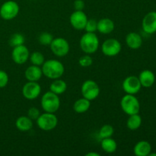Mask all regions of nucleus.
<instances>
[{
	"label": "nucleus",
	"instance_id": "obj_1",
	"mask_svg": "<svg viewBox=\"0 0 156 156\" xmlns=\"http://www.w3.org/2000/svg\"><path fill=\"white\" fill-rule=\"evenodd\" d=\"M43 75L48 79H56L62 77L65 72L64 65L57 59H48L42 66Z\"/></svg>",
	"mask_w": 156,
	"mask_h": 156
},
{
	"label": "nucleus",
	"instance_id": "obj_2",
	"mask_svg": "<svg viewBox=\"0 0 156 156\" xmlns=\"http://www.w3.org/2000/svg\"><path fill=\"white\" fill-rule=\"evenodd\" d=\"M80 48L85 54H93L98 50L100 41L95 33L86 32L81 37L79 41Z\"/></svg>",
	"mask_w": 156,
	"mask_h": 156
},
{
	"label": "nucleus",
	"instance_id": "obj_3",
	"mask_svg": "<svg viewBox=\"0 0 156 156\" xmlns=\"http://www.w3.org/2000/svg\"><path fill=\"white\" fill-rule=\"evenodd\" d=\"M41 108L45 112L55 114L60 107V99L58 94L49 91L41 97Z\"/></svg>",
	"mask_w": 156,
	"mask_h": 156
},
{
	"label": "nucleus",
	"instance_id": "obj_4",
	"mask_svg": "<svg viewBox=\"0 0 156 156\" xmlns=\"http://www.w3.org/2000/svg\"><path fill=\"white\" fill-rule=\"evenodd\" d=\"M120 107L123 112L127 115L139 114L140 111V103L134 94H126L120 101Z\"/></svg>",
	"mask_w": 156,
	"mask_h": 156
},
{
	"label": "nucleus",
	"instance_id": "obj_5",
	"mask_svg": "<svg viewBox=\"0 0 156 156\" xmlns=\"http://www.w3.org/2000/svg\"><path fill=\"white\" fill-rule=\"evenodd\" d=\"M37 125L44 131H50L54 129L58 124V118L53 113L44 112L41 114L36 120Z\"/></svg>",
	"mask_w": 156,
	"mask_h": 156
},
{
	"label": "nucleus",
	"instance_id": "obj_6",
	"mask_svg": "<svg viewBox=\"0 0 156 156\" xmlns=\"http://www.w3.org/2000/svg\"><path fill=\"white\" fill-rule=\"evenodd\" d=\"M81 93L82 97L91 101L99 96L100 88L95 81L88 79L82 83L81 87Z\"/></svg>",
	"mask_w": 156,
	"mask_h": 156
},
{
	"label": "nucleus",
	"instance_id": "obj_7",
	"mask_svg": "<svg viewBox=\"0 0 156 156\" xmlns=\"http://www.w3.org/2000/svg\"><path fill=\"white\" fill-rule=\"evenodd\" d=\"M20 8L18 3L15 1H6L0 7V16L2 19L9 21L18 16Z\"/></svg>",
	"mask_w": 156,
	"mask_h": 156
},
{
	"label": "nucleus",
	"instance_id": "obj_8",
	"mask_svg": "<svg viewBox=\"0 0 156 156\" xmlns=\"http://www.w3.org/2000/svg\"><path fill=\"white\" fill-rule=\"evenodd\" d=\"M50 47L52 53L58 57H63L66 56L70 50L69 44L67 40L63 37L53 38Z\"/></svg>",
	"mask_w": 156,
	"mask_h": 156
},
{
	"label": "nucleus",
	"instance_id": "obj_9",
	"mask_svg": "<svg viewBox=\"0 0 156 156\" xmlns=\"http://www.w3.org/2000/svg\"><path fill=\"white\" fill-rule=\"evenodd\" d=\"M122 46L120 41L115 38H109L105 41L101 46V51L104 55L109 57L116 56L120 53Z\"/></svg>",
	"mask_w": 156,
	"mask_h": 156
},
{
	"label": "nucleus",
	"instance_id": "obj_10",
	"mask_svg": "<svg viewBox=\"0 0 156 156\" xmlns=\"http://www.w3.org/2000/svg\"><path fill=\"white\" fill-rule=\"evenodd\" d=\"M122 88L126 94H136L141 90L142 85L137 76H129L123 80Z\"/></svg>",
	"mask_w": 156,
	"mask_h": 156
},
{
	"label": "nucleus",
	"instance_id": "obj_11",
	"mask_svg": "<svg viewBox=\"0 0 156 156\" xmlns=\"http://www.w3.org/2000/svg\"><path fill=\"white\" fill-rule=\"evenodd\" d=\"M41 93V87L37 82H29L24 85L22 88V94L27 100H34L37 98Z\"/></svg>",
	"mask_w": 156,
	"mask_h": 156
},
{
	"label": "nucleus",
	"instance_id": "obj_12",
	"mask_svg": "<svg viewBox=\"0 0 156 156\" xmlns=\"http://www.w3.org/2000/svg\"><path fill=\"white\" fill-rule=\"evenodd\" d=\"M30 52L27 47L24 44L13 47L12 52V58L14 62L18 65H22L29 59Z\"/></svg>",
	"mask_w": 156,
	"mask_h": 156
},
{
	"label": "nucleus",
	"instance_id": "obj_13",
	"mask_svg": "<svg viewBox=\"0 0 156 156\" xmlns=\"http://www.w3.org/2000/svg\"><path fill=\"white\" fill-rule=\"evenodd\" d=\"M88 17L83 11H75L69 17V22L72 27L77 30H85Z\"/></svg>",
	"mask_w": 156,
	"mask_h": 156
},
{
	"label": "nucleus",
	"instance_id": "obj_14",
	"mask_svg": "<svg viewBox=\"0 0 156 156\" xmlns=\"http://www.w3.org/2000/svg\"><path fill=\"white\" fill-rule=\"evenodd\" d=\"M143 31L147 34H152L156 32V12H150L146 14L142 21Z\"/></svg>",
	"mask_w": 156,
	"mask_h": 156
},
{
	"label": "nucleus",
	"instance_id": "obj_15",
	"mask_svg": "<svg viewBox=\"0 0 156 156\" xmlns=\"http://www.w3.org/2000/svg\"><path fill=\"white\" fill-rule=\"evenodd\" d=\"M43 76L41 67L35 65L29 66L24 72V76L29 82H38Z\"/></svg>",
	"mask_w": 156,
	"mask_h": 156
},
{
	"label": "nucleus",
	"instance_id": "obj_16",
	"mask_svg": "<svg viewBox=\"0 0 156 156\" xmlns=\"http://www.w3.org/2000/svg\"><path fill=\"white\" fill-rule=\"evenodd\" d=\"M115 28V24L111 18H105L98 21L97 30L102 34H109L112 33Z\"/></svg>",
	"mask_w": 156,
	"mask_h": 156
},
{
	"label": "nucleus",
	"instance_id": "obj_17",
	"mask_svg": "<svg viewBox=\"0 0 156 156\" xmlns=\"http://www.w3.org/2000/svg\"><path fill=\"white\" fill-rule=\"evenodd\" d=\"M138 78L142 87L144 88H150L155 82V74L153 72L149 69H145L142 71Z\"/></svg>",
	"mask_w": 156,
	"mask_h": 156
},
{
	"label": "nucleus",
	"instance_id": "obj_18",
	"mask_svg": "<svg viewBox=\"0 0 156 156\" xmlns=\"http://www.w3.org/2000/svg\"><path fill=\"white\" fill-rule=\"evenodd\" d=\"M126 44L129 48L137 50L142 47L143 38L136 32H129L126 37Z\"/></svg>",
	"mask_w": 156,
	"mask_h": 156
},
{
	"label": "nucleus",
	"instance_id": "obj_19",
	"mask_svg": "<svg viewBox=\"0 0 156 156\" xmlns=\"http://www.w3.org/2000/svg\"><path fill=\"white\" fill-rule=\"evenodd\" d=\"M152 152V146L148 141L142 140L135 145L133 152L136 156H148Z\"/></svg>",
	"mask_w": 156,
	"mask_h": 156
},
{
	"label": "nucleus",
	"instance_id": "obj_20",
	"mask_svg": "<svg viewBox=\"0 0 156 156\" xmlns=\"http://www.w3.org/2000/svg\"><path fill=\"white\" fill-rule=\"evenodd\" d=\"M33 120L27 116H21L15 121V126L21 132H27L33 127Z\"/></svg>",
	"mask_w": 156,
	"mask_h": 156
},
{
	"label": "nucleus",
	"instance_id": "obj_21",
	"mask_svg": "<svg viewBox=\"0 0 156 156\" xmlns=\"http://www.w3.org/2000/svg\"><path fill=\"white\" fill-rule=\"evenodd\" d=\"M91 107V101L82 97L75 101L73 105V110L77 114H84L89 110Z\"/></svg>",
	"mask_w": 156,
	"mask_h": 156
},
{
	"label": "nucleus",
	"instance_id": "obj_22",
	"mask_svg": "<svg viewBox=\"0 0 156 156\" xmlns=\"http://www.w3.org/2000/svg\"><path fill=\"white\" fill-rule=\"evenodd\" d=\"M67 89V84L64 80L59 79H53V82H51L50 85V91L52 92L55 93V94H62L66 91Z\"/></svg>",
	"mask_w": 156,
	"mask_h": 156
},
{
	"label": "nucleus",
	"instance_id": "obj_23",
	"mask_svg": "<svg viewBox=\"0 0 156 156\" xmlns=\"http://www.w3.org/2000/svg\"><path fill=\"white\" fill-rule=\"evenodd\" d=\"M101 146L102 149L105 152L109 154L115 152L117 149V142L114 139L111 138V137L102 139L101 143Z\"/></svg>",
	"mask_w": 156,
	"mask_h": 156
},
{
	"label": "nucleus",
	"instance_id": "obj_24",
	"mask_svg": "<svg viewBox=\"0 0 156 156\" xmlns=\"http://www.w3.org/2000/svg\"><path fill=\"white\" fill-rule=\"evenodd\" d=\"M142 125V117L139 114L129 115L126 120V126L130 130H136Z\"/></svg>",
	"mask_w": 156,
	"mask_h": 156
},
{
	"label": "nucleus",
	"instance_id": "obj_25",
	"mask_svg": "<svg viewBox=\"0 0 156 156\" xmlns=\"http://www.w3.org/2000/svg\"><path fill=\"white\" fill-rule=\"evenodd\" d=\"M114 133V129L111 125L105 124L100 128L98 131V137L102 140V139L109 138L111 137Z\"/></svg>",
	"mask_w": 156,
	"mask_h": 156
},
{
	"label": "nucleus",
	"instance_id": "obj_26",
	"mask_svg": "<svg viewBox=\"0 0 156 156\" xmlns=\"http://www.w3.org/2000/svg\"><path fill=\"white\" fill-rule=\"evenodd\" d=\"M29 59H30L32 65L37 66H41L44 64V62H45L44 56L43 55L42 53L39 51L33 52L31 54H30Z\"/></svg>",
	"mask_w": 156,
	"mask_h": 156
},
{
	"label": "nucleus",
	"instance_id": "obj_27",
	"mask_svg": "<svg viewBox=\"0 0 156 156\" xmlns=\"http://www.w3.org/2000/svg\"><path fill=\"white\" fill-rule=\"evenodd\" d=\"M24 37L23 34L20 33H15L11 36L9 39V45L12 47H17V46L22 45L24 44Z\"/></svg>",
	"mask_w": 156,
	"mask_h": 156
},
{
	"label": "nucleus",
	"instance_id": "obj_28",
	"mask_svg": "<svg viewBox=\"0 0 156 156\" xmlns=\"http://www.w3.org/2000/svg\"><path fill=\"white\" fill-rule=\"evenodd\" d=\"M53 40V36L49 32H43L38 37V41L41 45L50 46Z\"/></svg>",
	"mask_w": 156,
	"mask_h": 156
},
{
	"label": "nucleus",
	"instance_id": "obj_29",
	"mask_svg": "<svg viewBox=\"0 0 156 156\" xmlns=\"http://www.w3.org/2000/svg\"><path fill=\"white\" fill-rule=\"evenodd\" d=\"M93 59L89 54H85L81 56L79 59V64L80 66L87 68L92 65Z\"/></svg>",
	"mask_w": 156,
	"mask_h": 156
},
{
	"label": "nucleus",
	"instance_id": "obj_30",
	"mask_svg": "<svg viewBox=\"0 0 156 156\" xmlns=\"http://www.w3.org/2000/svg\"><path fill=\"white\" fill-rule=\"evenodd\" d=\"M98 28V21L94 19H88L85 24V30L86 32L95 33Z\"/></svg>",
	"mask_w": 156,
	"mask_h": 156
},
{
	"label": "nucleus",
	"instance_id": "obj_31",
	"mask_svg": "<svg viewBox=\"0 0 156 156\" xmlns=\"http://www.w3.org/2000/svg\"><path fill=\"white\" fill-rule=\"evenodd\" d=\"M41 115V112H40V110L38 108H35V107H31L28 109L27 111V117L31 119L32 120H37V119L39 117V116Z\"/></svg>",
	"mask_w": 156,
	"mask_h": 156
},
{
	"label": "nucleus",
	"instance_id": "obj_32",
	"mask_svg": "<svg viewBox=\"0 0 156 156\" xmlns=\"http://www.w3.org/2000/svg\"><path fill=\"white\" fill-rule=\"evenodd\" d=\"M9 81V76L4 70H0V88H5Z\"/></svg>",
	"mask_w": 156,
	"mask_h": 156
},
{
	"label": "nucleus",
	"instance_id": "obj_33",
	"mask_svg": "<svg viewBox=\"0 0 156 156\" xmlns=\"http://www.w3.org/2000/svg\"><path fill=\"white\" fill-rule=\"evenodd\" d=\"M85 2L83 0H76L74 2V9L76 11H83Z\"/></svg>",
	"mask_w": 156,
	"mask_h": 156
},
{
	"label": "nucleus",
	"instance_id": "obj_34",
	"mask_svg": "<svg viewBox=\"0 0 156 156\" xmlns=\"http://www.w3.org/2000/svg\"><path fill=\"white\" fill-rule=\"evenodd\" d=\"M85 156H100V154L96 152H90L87 153Z\"/></svg>",
	"mask_w": 156,
	"mask_h": 156
},
{
	"label": "nucleus",
	"instance_id": "obj_35",
	"mask_svg": "<svg viewBox=\"0 0 156 156\" xmlns=\"http://www.w3.org/2000/svg\"><path fill=\"white\" fill-rule=\"evenodd\" d=\"M148 156H156V153H152V152H150Z\"/></svg>",
	"mask_w": 156,
	"mask_h": 156
}]
</instances>
